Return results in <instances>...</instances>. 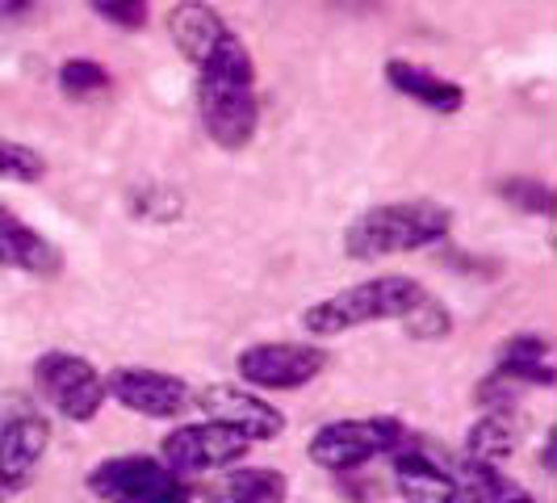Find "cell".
<instances>
[{
  "label": "cell",
  "instance_id": "1",
  "mask_svg": "<svg viewBox=\"0 0 557 503\" xmlns=\"http://www.w3.org/2000/svg\"><path fill=\"white\" fill-rule=\"evenodd\" d=\"M197 113L206 135L223 151H244L260 126L256 63L239 34H231L214 56L197 68Z\"/></svg>",
  "mask_w": 557,
  "mask_h": 503
},
{
  "label": "cell",
  "instance_id": "2",
  "mask_svg": "<svg viewBox=\"0 0 557 503\" xmlns=\"http://www.w3.org/2000/svg\"><path fill=\"white\" fill-rule=\"evenodd\" d=\"M453 226L448 206L432 197H411V201H386L357 214L344 231V252L352 260H382L398 252H419L441 244Z\"/></svg>",
  "mask_w": 557,
  "mask_h": 503
},
{
  "label": "cell",
  "instance_id": "3",
  "mask_svg": "<svg viewBox=\"0 0 557 503\" xmlns=\"http://www.w3.org/2000/svg\"><path fill=\"white\" fill-rule=\"evenodd\" d=\"M423 294V285L416 278H369L357 281L348 290H339L332 298H319L314 307H307L302 315V328L310 335H344L352 328H364V323H386V319H403L411 303Z\"/></svg>",
  "mask_w": 557,
  "mask_h": 503
},
{
  "label": "cell",
  "instance_id": "4",
  "mask_svg": "<svg viewBox=\"0 0 557 503\" xmlns=\"http://www.w3.org/2000/svg\"><path fill=\"white\" fill-rule=\"evenodd\" d=\"M88 491L106 503H194L189 478L172 475L160 457H106L88 470Z\"/></svg>",
  "mask_w": 557,
  "mask_h": 503
},
{
  "label": "cell",
  "instance_id": "5",
  "mask_svg": "<svg viewBox=\"0 0 557 503\" xmlns=\"http://www.w3.org/2000/svg\"><path fill=\"white\" fill-rule=\"evenodd\" d=\"M398 441H403V419L394 416L335 419L310 437V462L332 475H348L364 462H373L377 453H394Z\"/></svg>",
  "mask_w": 557,
  "mask_h": 503
},
{
  "label": "cell",
  "instance_id": "6",
  "mask_svg": "<svg viewBox=\"0 0 557 503\" xmlns=\"http://www.w3.org/2000/svg\"><path fill=\"white\" fill-rule=\"evenodd\" d=\"M34 387L59 416L72 419V424H88L106 403V378L84 357L63 353V348H51L34 361Z\"/></svg>",
  "mask_w": 557,
  "mask_h": 503
},
{
  "label": "cell",
  "instance_id": "7",
  "mask_svg": "<svg viewBox=\"0 0 557 503\" xmlns=\"http://www.w3.org/2000/svg\"><path fill=\"white\" fill-rule=\"evenodd\" d=\"M51 441V424L26 394H0V487L22 491Z\"/></svg>",
  "mask_w": 557,
  "mask_h": 503
},
{
  "label": "cell",
  "instance_id": "8",
  "mask_svg": "<svg viewBox=\"0 0 557 503\" xmlns=\"http://www.w3.org/2000/svg\"><path fill=\"white\" fill-rule=\"evenodd\" d=\"M244 453H248V441L239 432H231L214 419H201V424H181V428L168 432L160 462L172 475L189 478L210 475V470H231Z\"/></svg>",
  "mask_w": 557,
  "mask_h": 503
},
{
  "label": "cell",
  "instance_id": "9",
  "mask_svg": "<svg viewBox=\"0 0 557 503\" xmlns=\"http://www.w3.org/2000/svg\"><path fill=\"white\" fill-rule=\"evenodd\" d=\"M194 407L206 419L223 424L231 432H239L244 441H277L285 432V416L277 407L256 391H244V387H226V382H210L194 391Z\"/></svg>",
  "mask_w": 557,
  "mask_h": 503
},
{
  "label": "cell",
  "instance_id": "10",
  "mask_svg": "<svg viewBox=\"0 0 557 503\" xmlns=\"http://www.w3.org/2000/svg\"><path fill=\"white\" fill-rule=\"evenodd\" d=\"M106 398H117L122 407L151 419H176L194 407V387L164 369L122 365L106 378Z\"/></svg>",
  "mask_w": 557,
  "mask_h": 503
},
{
  "label": "cell",
  "instance_id": "11",
  "mask_svg": "<svg viewBox=\"0 0 557 503\" xmlns=\"http://www.w3.org/2000/svg\"><path fill=\"white\" fill-rule=\"evenodd\" d=\"M327 365V353L314 344H251L239 353V373L244 382L260 387V391H302L310 387Z\"/></svg>",
  "mask_w": 557,
  "mask_h": 503
},
{
  "label": "cell",
  "instance_id": "12",
  "mask_svg": "<svg viewBox=\"0 0 557 503\" xmlns=\"http://www.w3.org/2000/svg\"><path fill=\"white\" fill-rule=\"evenodd\" d=\"M168 34H172L176 51L201 68L231 38V26L210 0H176L168 13Z\"/></svg>",
  "mask_w": 557,
  "mask_h": 503
},
{
  "label": "cell",
  "instance_id": "13",
  "mask_svg": "<svg viewBox=\"0 0 557 503\" xmlns=\"http://www.w3.org/2000/svg\"><path fill=\"white\" fill-rule=\"evenodd\" d=\"M0 265L22 269L29 278H55L63 269V252L29 223L17 219V210H9L0 201Z\"/></svg>",
  "mask_w": 557,
  "mask_h": 503
},
{
  "label": "cell",
  "instance_id": "14",
  "mask_svg": "<svg viewBox=\"0 0 557 503\" xmlns=\"http://www.w3.org/2000/svg\"><path fill=\"white\" fill-rule=\"evenodd\" d=\"M495 378L507 387H536L549 391L554 387V344L545 335L520 332L511 340H503L499 361H495Z\"/></svg>",
  "mask_w": 557,
  "mask_h": 503
},
{
  "label": "cell",
  "instance_id": "15",
  "mask_svg": "<svg viewBox=\"0 0 557 503\" xmlns=\"http://www.w3.org/2000/svg\"><path fill=\"white\" fill-rule=\"evenodd\" d=\"M394 475H398V491L407 503H466L457 478L432 453H419V449L394 453Z\"/></svg>",
  "mask_w": 557,
  "mask_h": 503
},
{
  "label": "cell",
  "instance_id": "16",
  "mask_svg": "<svg viewBox=\"0 0 557 503\" xmlns=\"http://www.w3.org/2000/svg\"><path fill=\"white\" fill-rule=\"evenodd\" d=\"M386 84L432 113H457L466 106V88L461 84L441 76V72H432V68L407 63V59H391L386 63Z\"/></svg>",
  "mask_w": 557,
  "mask_h": 503
},
{
  "label": "cell",
  "instance_id": "17",
  "mask_svg": "<svg viewBox=\"0 0 557 503\" xmlns=\"http://www.w3.org/2000/svg\"><path fill=\"white\" fill-rule=\"evenodd\" d=\"M289 482L281 470L269 466H244V470H226L219 482L206 487V503H285Z\"/></svg>",
  "mask_w": 557,
  "mask_h": 503
},
{
  "label": "cell",
  "instance_id": "18",
  "mask_svg": "<svg viewBox=\"0 0 557 503\" xmlns=\"http://www.w3.org/2000/svg\"><path fill=\"white\" fill-rule=\"evenodd\" d=\"M516 449H520L516 412H482V419L466 432V457L482 466H499Z\"/></svg>",
  "mask_w": 557,
  "mask_h": 503
},
{
  "label": "cell",
  "instance_id": "19",
  "mask_svg": "<svg viewBox=\"0 0 557 503\" xmlns=\"http://www.w3.org/2000/svg\"><path fill=\"white\" fill-rule=\"evenodd\" d=\"M457 487H461L466 503H536L516 478L499 475V466H482V462H470V457L461 462Z\"/></svg>",
  "mask_w": 557,
  "mask_h": 503
},
{
  "label": "cell",
  "instance_id": "20",
  "mask_svg": "<svg viewBox=\"0 0 557 503\" xmlns=\"http://www.w3.org/2000/svg\"><path fill=\"white\" fill-rule=\"evenodd\" d=\"M126 206H131V214L143 219V223H176V219H181V210H185V197L176 194L172 185L139 181V185H131Z\"/></svg>",
  "mask_w": 557,
  "mask_h": 503
},
{
  "label": "cell",
  "instance_id": "21",
  "mask_svg": "<svg viewBox=\"0 0 557 503\" xmlns=\"http://www.w3.org/2000/svg\"><path fill=\"white\" fill-rule=\"evenodd\" d=\"M398 323L407 328L411 340H445V335L453 332V315H448V307L436 298V294H428V290L411 303V310H407Z\"/></svg>",
  "mask_w": 557,
  "mask_h": 503
},
{
  "label": "cell",
  "instance_id": "22",
  "mask_svg": "<svg viewBox=\"0 0 557 503\" xmlns=\"http://www.w3.org/2000/svg\"><path fill=\"white\" fill-rule=\"evenodd\" d=\"M516 210L524 214H536V219H554V189L545 181H529V176H507L495 185Z\"/></svg>",
  "mask_w": 557,
  "mask_h": 503
},
{
  "label": "cell",
  "instance_id": "23",
  "mask_svg": "<svg viewBox=\"0 0 557 503\" xmlns=\"http://www.w3.org/2000/svg\"><path fill=\"white\" fill-rule=\"evenodd\" d=\"M59 88L72 97H92L110 88V68H101L97 59H67L59 68Z\"/></svg>",
  "mask_w": 557,
  "mask_h": 503
},
{
  "label": "cell",
  "instance_id": "24",
  "mask_svg": "<svg viewBox=\"0 0 557 503\" xmlns=\"http://www.w3.org/2000/svg\"><path fill=\"white\" fill-rule=\"evenodd\" d=\"M42 172H47V164H42V156L34 147L0 139V176H13V181H29L34 185V181H42Z\"/></svg>",
  "mask_w": 557,
  "mask_h": 503
},
{
  "label": "cell",
  "instance_id": "25",
  "mask_svg": "<svg viewBox=\"0 0 557 503\" xmlns=\"http://www.w3.org/2000/svg\"><path fill=\"white\" fill-rule=\"evenodd\" d=\"M88 9L101 22H110L117 29H143L147 17H151V4L147 0H88Z\"/></svg>",
  "mask_w": 557,
  "mask_h": 503
},
{
  "label": "cell",
  "instance_id": "26",
  "mask_svg": "<svg viewBox=\"0 0 557 503\" xmlns=\"http://www.w3.org/2000/svg\"><path fill=\"white\" fill-rule=\"evenodd\" d=\"M29 9H34V0H0V26H13V22L29 17Z\"/></svg>",
  "mask_w": 557,
  "mask_h": 503
},
{
  "label": "cell",
  "instance_id": "27",
  "mask_svg": "<svg viewBox=\"0 0 557 503\" xmlns=\"http://www.w3.org/2000/svg\"><path fill=\"white\" fill-rule=\"evenodd\" d=\"M0 503H4V487H0Z\"/></svg>",
  "mask_w": 557,
  "mask_h": 503
}]
</instances>
